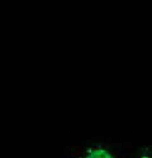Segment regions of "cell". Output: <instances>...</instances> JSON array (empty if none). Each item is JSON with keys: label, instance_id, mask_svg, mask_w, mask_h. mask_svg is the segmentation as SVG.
Instances as JSON below:
<instances>
[{"label": "cell", "instance_id": "1", "mask_svg": "<svg viewBox=\"0 0 152 158\" xmlns=\"http://www.w3.org/2000/svg\"><path fill=\"white\" fill-rule=\"evenodd\" d=\"M85 158H113V157L104 149H95V151H91Z\"/></svg>", "mask_w": 152, "mask_h": 158}]
</instances>
